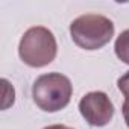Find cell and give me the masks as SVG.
Listing matches in <instances>:
<instances>
[{
	"label": "cell",
	"instance_id": "cell-1",
	"mask_svg": "<svg viewBox=\"0 0 129 129\" xmlns=\"http://www.w3.org/2000/svg\"><path fill=\"white\" fill-rule=\"evenodd\" d=\"M73 85L67 76L58 72L41 75L32 85V99L44 112H58L64 109L72 99Z\"/></svg>",
	"mask_w": 129,
	"mask_h": 129
},
{
	"label": "cell",
	"instance_id": "cell-2",
	"mask_svg": "<svg viewBox=\"0 0 129 129\" xmlns=\"http://www.w3.org/2000/svg\"><path fill=\"white\" fill-rule=\"evenodd\" d=\"M114 23L100 14H84L70 23L73 43L84 50H99L114 37Z\"/></svg>",
	"mask_w": 129,
	"mask_h": 129
},
{
	"label": "cell",
	"instance_id": "cell-3",
	"mask_svg": "<svg viewBox=\"0 0 129 129\" xmlns=\"http://www.w3.org/2000/svg\"><path fill=\"white\" fill-rule=\"evenodd\" d=\"M58 53L56 38L44 26H34L27 29L18 44L20 59L29 67L40 69L55 61Z\"/></svg>",
	"mask_w": 129,
	"mask_h": 129
},
{
	"label": "cell",
	"instance_id": "cell-4",
	"mask_svg": "<svg viewBox=\"0 0 129 129\" xmlns=\"http://www.w3.org/2000/svg\"><path fill=\"white\" fill-rule=\"evenodd\" d=\"M79 112L90 126L103 127L114 117V105L106 93H87L79 102Z\"/></svg>",
	"mask_w": 129,
	"mask_h": 129
},
{
	"label": "cell",
	"instance_id": "cell-5",
	"mask_svg": "<svg viewBox=\"0 0 129 129\" xmlns=\"http://www.w3.org/2000/svg\"><path fill=\"white\" fill-rule=\"evenodd\" d=\"M114 50H115L117 58L129 66V29L121 32L117 37L115 44H114Z\"/></svg>",
	"mask_w": 129,
	"mask_h": 129
},
{
	"label": "cell",
	"instance_id": "cell-6",
	"mask_svg": "<svg viewBox=\"0 0 129 129\" xmlns=\"http://www.w3.org/2000/svg\"><path fill=\"white\" fill-rule=\"evenodd\" d=\"M117 87H118V90L121 91V94L124 96V100L129 102V70H127L123 76L118 78Z\"/></svg>",
	"mask_w": 129,
	"mask_h": 129
},
{
	"label": "cell",
	"instance_id": "cell-7",
	"mask_svg": "<svg viewBox=\"0 0 129 129\" xmlns=\"http://www.w3.org/2000/svg\"><path fill=\"white\" fill-rule=\"evenodd\" d=\"M121 112H123V117H124V123L126 126L129 127V102H123V106H121Z\"/></svg>",
	"mask_w": 129,
	"mask_h": 129
},
{
	"label": "cell",
	"instance_id": "cell-8",
	"mask_svg": "<svg viewBox=\"0 0 129 129\" xmlns=\"http://www.w3.org/2000/svg\"><path fill=\"white\" fill-rule=\"evenodd\" d=\"M43 129H73V127L66 126V124H50V126H46Z\"/></svg>",
	"mask_w": 129,
	"mask_h": 129
}]
</instances>
